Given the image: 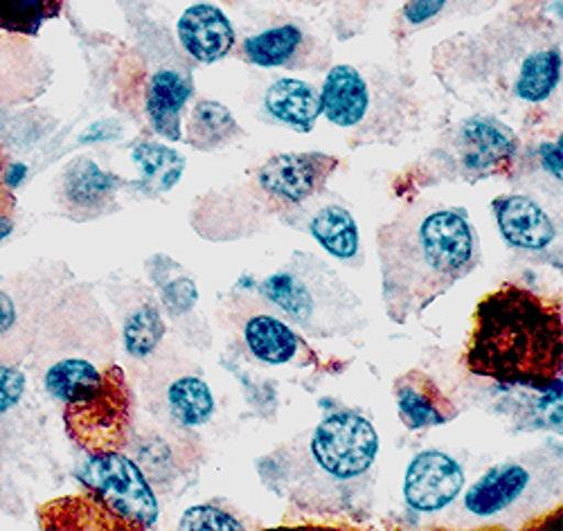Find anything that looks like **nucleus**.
Here are the masks:
<instances>
[{
  "instance_id": "nucleus-15",
  "label": "nucleus",
  "mask_w": 563,
  "mask_h": 531,
  "mask_svg": "<svg viewBox=\"0 0 563 531\" xmlns=\"http://www.w3.org/2000/svg\"><path fill=\"white\" fill-rule=\"evenodd\" d=\"M195 95V84L187 70L158 68L147 86L145 109L154 131L165 140H180L183 111Z\"/></svg>"
},
{
  "instance_id": "nucleus-7",
  "label": "nucleus",
  "mask_w": 563,
  "mask_h": 531,
  "mask_svg": "<svg viewBox=\"0 0 563 531\" xmlns=\"http://www.w3.org/2000/svg\"><path fill=\"white\" fill-rule=\"evenodd\" d=\"M519 147V137L507 124L492 115H474L446 137V150L438 154L451 178L478 182L509 169Z\"/></svg>"
},
{
  "instance_id": "nucleus-24",
  "label": "nucleus",
  "mask_w": 563,
  "mask_h": 531,
  "mask_svg": "<svg viewBox=\"0 0 563 531\" xmlns=\"http://www.w3.org/2000/svg\"><path fill=\"white\" fill-rule=\"evenodd\" d=\"M187 131H190L187 142L199 152L221 150L242 135V126L234 120L232 111L214 100H201L195 104Z\"/></svg>"
},
{
  "instance_id": "nucleus-2",
  "label": "nucleus",
  "mask_w": 563,
  "mask_h": 531,
  "mask_svg": "<svg viewBox=\"0 0 563 531\" xmlns=\"http://www.w3.org/2000/svg\"><path fill=\"white\" fill-rule=\"evenodd\" d=\"M563 318L552 302L521 284H503L483 298L466 345V369L537 392L559 388Z\"/></svg>"
},
{
  "instance_id": "nucleus-20",
  "label": "nucleus",
  "mask_w": 563,
  "mask_h": 531,
  "mask_svg": "<svg viewBox=\"0 0 563 531\" xmlns=\"http://www.w3.org/2000/svg\"><path fill=\"white\" fill-rule=\"evenodd\" d=\"M307 230L327 253L341 262H352L361 253L356 219L347 208L339 203H327L318 208L311 214Z\"/></svg>"
},
{
  "instance_id": "nucleus-1",
  "label": "nucleus",
  "mask_w": 563,
  "mask_h": 531,
  "mask_svg": "<svg viewBox=\"0 0 563 531\" xmlns=\"http://www.w3.org/2000/svg\"><path fill=\"white\" fill-rule=\"evenodd\" d=\"M384 305L406 324L481 264L478 234L462 208L419 203L379 228Z\"/></svg>"
},
{
  "instance_id": "nucleus-17",
  "label": "nucleus",
  "mask_w": 563,
  "mask_h": 531,
  "mask_svg": "<svg viewBox=\"0 0 563 531\" xmlns=\"http://www.w3.org/2000/svg\"><path fill=\"white\" fill-rule=\"evenodd\" d=\"M120 178L88 158L75 161L64 176V199L73 212L96 217L113 203Z\"/></svg>"
},
{
  "instance_id": "nucleus-8",
  "label": "nucleus",
  "mask_w": 563,
  "mask_h": 531,
  "mask_svg": "<svg viewBox=\"0 0 563 531\" xmlns=\"http://www.w3.org/2000/svg\"><path fill=\"white\" fill-rule=\"evenodd\" d=\"M341 161L322 152H287L268 158L257 169V185L271 199L302 206L327 185Z\"/></svg>"
},
{
  "instance_id": "nucleus-27",
  "label": "nucleus",
  "mask_w": 563,
  "mask_h": 531,
  "mask_svg": "<svg viewBox=\"0 0 563 531\" xmlns=\"http://www.w3.org/2000/svg\"><path fill=\"white\" fill-rule=\"evenodd\" d=\"M59 12L62 0H0V30L32 36Z\"/></svg>"
},
{
  "instance_id": "nucleus-30",
  "label": "nucleus",
  "mask_w": 563,
  "mask_h": 531,
  "mask_svg": "<svg viewBox=\"0 0 563 531\" xmlns=\"http://www.w3.org/2000/svg\"><path fill=\"white\" fill-rule=\"evenodd\" d=\"M161 300H163L165 309L174 316H183L187 311H192L197 307V300H199V291H197L195 279L187 277V275L167 277L161 284Z\"/></svg>"
},
{
  "instance_id": "nucleus-28",
  "label": "nucleus",
  "mask_w": 563,
  "mask_h": 531,
  "mask_svg": "<svg viewBox=\"0 0 563 531\" xmlns=\"http://www.w3.org/2000/svg\"><path fill=\"white\" fill-rule=\"evenodd\" d=\"M124 350L133 358H145L156 352L161 341L165 338V320L161 311L152 305L140 307L133 311L122 329Z\"/></svg>"
},
{
  "instance_id": "nucleus-25",
  "label": "nucleus",
  "mask_w": 563,
  "mask_h": 531,
  "mask_svg": "<svg viewBox=\"0 0 563 531\" xmlns=\"http://www.w3.org/2000/svg\"><path fill=\"white\" fill-rule=\"evenodd\" d=\"M104 372L84 358H66L45 372V390L64 403H77L98 392Z\"/></svg>"
},
{
  "instance_id": "nucleus-32",
  "label": "nucleus",
  "mask_w": 563,
  "mask_h": 531,
  "mask_svg": "<svg viewBox=\"0 0 563 531\" xmlns=\"http://www.w3.org/2000/svg\"><path fill=\"white\" fill-rule=\"evenodd\" d=\"M25 392V376L19 367L0 363V414L12 410Z\"/></svg>"
},
{
  "instance_id": "nucleus-3",
  "label": "nucleus",
  "mask_w": 563,
  "mask_h": 531,
  "mask_svg": "<svg viewBox=\"0 0 563 531\" xmlns=\"http://www.w3.org/2000/svg\"><path fill=\"white\" fill-rule=\"evenodd\" d=\"M379 457V432L372 421L354 410L327 414L307 440L285 451L291 471H302V505L324 491L330 507L352 509L367 489L369 473ZM296 491L294 496L302 494Z\"/></svg>"
},
{
  "instance_id": "nucleus-29",
  "label": "nucleus",
  "mask_w": 563,
  "mask_h": 531,
  "mask_svg": "<svg viewBox=\"0 0 563 531\" xmlns=\"http://www.w3.org/2000/svg\"><path fill=\"white\" fill-rule=\"evenodd\" d=\"M178 529H183V531H240V529H244V524L219 507L199 505V507H190L180 516Z\"/></svg>"
},
{
  "instance_id": "nucleus-4",
  "label": "nucleus",
  "mask_w": 563,
  "mask_h": 531,
  "mask_svg": "<svg viewBox=\"0 0 563 531\" xmlns=\"http://www.w3.org/2000/svg\"><path fill=\"white\" fill-rule=\"evenodd\" d=\"M260 294L309 335L336 338L365 327L358 296L311 253H294L260 284Z\"/></svg>"
},
{
  "instance_id": "nucleus-19",
  "label": "nucleus",
  "mask_w": 563,
  "mask_h": 531,
  "mask_svg": "<svg viewBox=\"0 0 563 531\" xmlns=\"http://www.w3.org/2000/svg\"><path fill=\"white\" fill-rule=\"evenodd\" d=\"M38 522L43 529H133L126 520L107 509L96 496H70L48 502L41 513Z\"/></svg>"
},
{
  "instance_id": "nucleus-16",
  "label": "nucleus",
  "mask_w": 563,
  "mask_h": 531,
  "mask_svg": "<svg viewBox=\"0 0 563 531\" xmlns=\"http://www.w3.org/2000/svg\"><path fill=\"white\" fill-rule=\"evenodd\" d=\"M264 109L273 120L291 126L298 133L313 131L318 118L322 115L318 90L311 84L294 77L275 79L266 88Z\"/></svg>"
},
{
  "instance_id": "nucleus-9",
  "label": "nucleus",
  "mask_w": 563,
  "mask_h": 531,
  "mask_svg": "<svg viewBox=\"0 0 563 531\" xmlns=\"http://www.w3.org/2000/svg\"><path fill=\"white\" fill-rule=\"evenodd\" d=\"M543 473L530 462H505L489 468L476 485L464 494V509L476 518H498L521 509L530 498H537V487Z\"/></svg>"
},
{
  "instance_id": "nucleus-6",
  "label": "nucleus",
  "mask_w": 563,
  "mask_h": 531,
  "mask_svg": "<svg viewBox=\"0 0 563 531\" xmlns=\"http://www.w3.org/2000/svg\"><path fill=\"white\" fill-rule=\"evenodd\" d=\"M70 440L88 453L122 451L131 430V390L120 365H109L98 392L77 403H66Z\"/></svg>"
},
{
  "instance_id": "nucleus-31",
  "label": "nucleus",
  "mask_w": 563,
  "mask_h": 531,
  "mask_svg": "<svg viewBox=\"0 0 563 531\" xmlns=\"http://www.w3.org/2000/svg\"><path fill=\"white\" fill-rule=\"evenodd\" d=\"M455 5V0H408L404 5V23L410 27H421L435 23L440 16H444L451 8Z\"/></svg>"
},
{
  "instance_id": "nucleus-10",
  "label": "nucleus",
  "mask_w": 563,
  "mask_h": 531,
  "mask_svg": "<svg viewBox=\"0 0 563 531\" xmlns=\"http://www.w3.org/2000/svg\"><path fill=\"white\" fill-rule=\"evenodd\" d=\"M464 489V468L444 451H424L410 460L404 477L406 505L417 513H435L453 505Z\"/></svg>"
},
{
  "instance_id": "nucleus-5",
  "label": "nucleus",
  "mask_w": 563,
  "mask_h": 531,
  "mask_svg": "<svg viewBox=\"0 0 563 531\" xmlns=\"http://www.w3.org/2000/svg\"><path fill=\"white\" fill-rule=\"evenodd\" d=\"M77 477L90 496L133 529H150L158 522L161 505L147 475L122 451L90 453Z\"/></svg>"
},
{
  "instance_id": "nucleus-13",
  "label": "nucleus",
  "mask_w": 563,
  "mask_h": 531,
  "mask_svg": "<svg viewBox=\"0 0 563 531\" xmlns=\"http://www.w3.org/2000/svg\"><path fill=\"white\" fill-rule=\"evenodd\" d=\"M494 214L503 239L511 248L541 253L556 241V225L550 214L530 197L507 195L494 201Z\"/></svg>"
},
{
  "instance_id": "nucleus-18",
  "label": "nucleus",
  "mask_w": 563,
  "mask_h": 531,
  "mask_svg": "<svg viewBox=\"0 0 563 531\" xmlns=\"http://www.w3.org/2000/svg\"><path fill=\"white\" fill-rule=\"evenodd\" d=\"M244 341L249 352L264 365H287L298 358L307 343L279 318L273 316H253L244 327Z\"/></svg>"
},
{
  "instance_id": "nucleus-33",
  "label": "nucleus",
  "mask_w": 563,
  "mask_h": 531,
  "mask_svg": "<svg viewBox=\"0 0 563 531\" xmlns=\"http://www.w3.org/2000/svg\"><path fill=\"white\" fill-rule=\"evenodd\" d=\"M561 135L556 137V142H550V144H543V147L539 150V161L543 165L545 172H550L556 180H561Z\"/></svg>"
},
{
  "instance_id": "nucleus-12",
  "label": "nucleus",
  "mask_w": 563,
  "mask_h": 531,
  "mask_svg": "<svg viewBox=\"0 0 563 531\" xmlns=\"http://www.w3.org/2000/svg\"><path fill=\"white\" fill-rule=\"evenodd\" d=\"M318 95L322 115L339 129H358L372 113V86L350 64L334 66L327 73Z\"/></svg>"
},
{
  "instance_id": "nucleus-21",
  "label": "nucleus",
  "mask_w": 563,
  "mask_h": 531,
  "mask_svg": "<svg viewBox=\"0 0 563 531\" xmlns=\"http://www.w3.org/2000/svg\"><path fill=\"white\" fill-rule=\"evenodd\" d=\"M561 81V51L559 45L539 47L521 59L519 73L514 77L511 95L528 104L550 100Z\"/></svg>"
},
{
  "instance_id": "nucleus-35",
  "label": "nucleus",
  "mask_w": 563,
  "mask_h": 531,
  "mask_svg": "<svg viewBox=\"0 0 563 531\" xmlns=\"http://www.w3.org/2000/svg\"><path fill=\"white\" fill-rule=\"evenodd\" d=\"M14 232V219H12V201L0 195V241L8 239Z\"/></svg>"
},
{
  "instance_id": "nucleus-26",
  "label": "nucleus",
  "mask_w": 563,
  "mask_h": 531,
  "mask_svg": "<svg viewBox=\"0 0 563 531\" xmlns=\"http://www.w3.org/2000/svg\"><path fill=\"white\" fill-rule=\"evenodd\" d=\"M172 417L187 428L203 425L214 414L210 385L199 376H183L169 385L167 392Z\"/></svg>"
},
{
  "instance_id": "nucleus-34",
  "label": "nucleus",
  "mask_w": 563,
  "mask_h": 531,
  "mask_svg": "<svg viewBox=\"0 0 563 531\" xmlns=\"http://www.w3.org/2000/svg\"><path fill=\"white\" fill-rule=\"evenodd\" d=\"M16 324V305L14 300L0 291V335L8 333Z\"/></svg>"
},
{
  "instance_id": "nucleus-23",
  "label": "nucleus",
  "mask_w": 563,
  "mask_h": 531,
  "mask_svg": "<svg viewBox=\"0 0 563 531\" xmlns=\"http://www.w3.org/2000/svg\"><path fill=\"white\" fill-rule=\"evenodd\" d=\"M133 163L137 165L140 187H143L150 197H161L169 191L185 172V158L176 150L165 147L158 142H137L131 152Z\"/></svg>"
},
{
  "instance_id": "nucleus-36",
  "label": "nucleus",
  "mask_w": 563,
  "mask_h": 531,
  "mask_svg": "<svg viewBox=\"0 0 563 531\" xmlns=\"http://www.w3.org/2000/svg\"><path fill=\"white\" fill-rule=\"evenodd\" d=\"M25 178H27V167H25L23 163H16V165H12V167L8 169V174H5V185H8V187H19Z\"/></svg>"
},
{
  "instance_id": "nucleus-22",
  "label": "nucleus",
  "mask_w": 563,
  "mask_h": 531,
  "mask_svg": "<svg viewBox=\"0 0 563 531\" xmlns=\"http://www.w3.org/2000/svg\"><path fill=\"white\" fill-rule=\"evenodd\" d=\"M307 34L294 25H275L244 41V57L249 64L260 68H282L300 66L296 59L305 55Z\"/></svg>"
},
{
  "instance_id": "nucleus-14",
  "label": "nucleus",
  "mask_w": 563,
  "mask_h": 531,
  "mask_svg": "<svg viewBox=\"0 0 563 531\" xmlns=\"http://www.w3.org/2000/svg\"><path fill=\"white\" fill-rule=\"evenodd\" d=\"M395 399L399 417L410 430L444 425L457 417L455 403L421 369H410L395 380Z\"/></svg>"
},
{
  "instance_id": "nucleus-11",
  "label": "nucleus",
  "mask_w": 563,
  "mask_h": 531,
  "mask_svg": "<svg viewBox=\"0 0 563 531\" xmlns=\"http://www.w3.org/2000/svg\"><path fill=\"white\" fill-rule=\"evenodd\" d=\"M178 43L185 55L197 64H217L234 47V27L230 19L210 3L187 8L176 23Z\"/></svg>"
}]
</instances>
